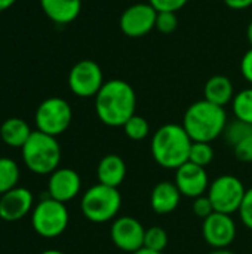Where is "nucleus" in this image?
I'll return each instance as SVG.
<instances>
[{
    "mask_svg": "<svg viewBox=\"0 0 252 254\" xmlns=\"http://www.w3.org/2000/svg\"><path fill=\"white\" fill-rule=\"evenodd\" d=\"M137 94L131 83L122 79L107 80L95 95L98 119L111 128H119L135 115Z\"/></svg>",
    "mask_w": 252,
    "mask_h": 254,
    "instance_id": "obj_1",
    "label": "nucleus"
},
{
    "mask_svg": "<svg viewBox=\"0 0 252 254\" xmlns=\"http://www.w3.org/2000/svg\"><path fill=\"white\" fill-rule=\"evenodd\" d=\"M193 140L189 137L183 125L165 124L151 137V156L162 168L177 170L189 162Z\"/></svg>",
    "mask_w": 252,
    "mask_h": 254,
    "instance_id": "obj_2",
    "label": "nucleus"
},
{
    "mask_svg": "<svg viewBox=\"0 0 252 254\" xmlns=\"http://www.w3.org/2000/svg\"><path fill=\"white\" fill-rule=\"evenodd\" d=\"M227 113L224 107L209 101L199 100L189 106L183 118V127L193 141L212 143L223 135L227 127Z\"/></svg>",
    "mask_w": 252,
    "mask_h": 254,
    "instance_id": "obj_3",
    "label": "nucleus"
},
{
    "mask_svg": "<svg viewBox=\"0 0 252 254\" xmlns=\"http://www.w3.org/2000/svg\"><path fill=\"white\" fill-rule=\"evenodd\" d=\"M25 167L37 176H50L59 168L61 147L56 137L42 131H33L21 149Z\"/></svg>",
    "mask_w": 252,
    "mask_h": 254,
    "instance_id": "obj_4",
    "label": "nucleus"
},
{
    "mask_svg": "<svg viewBox=\"0 0 252 254\" xmlns=\"http://www.w3.org/2000/svg\"><path fill=\"white\" fill-rule=\"evenodd\" d=\"M122 207V195L119 189L105 185H95L89 188L80 201V210L85 219L101 225L117 217Z\"/></svg>",
    "mask_w": 252,
    "mask_h": 254,
    "instance_id": "obj_5",
    "label": "nucleus"
},
{
    "mask_svg": "<svg viewBox=\"0 0 252 254\" xmlns=\"http://www.w3.org/2000/svg\"><path fill=\"white\" fill-rule=\"evenodd\" d=\"M70 214L65 204L52 198L42 199L31 213V225L37 235L43 238H56L68 226Z\"/></svg>",
    "mask_w": 252,
    "mask_h": 254,
    "instance_id": "obj_6",
    "label": "nucleus"
},
{
    "mask_svg": "<svg viewBox=\"0 0 252 254\" xmlns=\"http://www.w3.org/2000/svg\"><path fill=\"white\" fill-rule=\"evenodd\" d=\"M71 106L61 97H50L42 101L36 110L34 122L39 131L52 137L65 132L71 124Z\"/></svg>",
    "mask_w": 252,
    "mask_h": 254,
    "instance_id": "obj_7",
    "label": "nucleus"
},
{
    "mask_svg": "<svg viewBox=\"0 0 252 254\" xmlns=\"http://www.w3.org/2000/svg\"><path fill=\"white\" fill-rule=\"evenodd\" d=\"M245 193L247 189L244 183L238 177L226 174L211 182L206 195L211 199L214 210L217 213H224L232 216L233 213L239 211Z\"/></svg>",
    "mask_w": 252,
    "mask_h": 254,
    "instance_id": "obj_8",
    "label": "nucleus"
},
{
    "mask_svg": "<svg viewBox=\"0 0 252 254\" xmlns=\"http://www.w3.org/2000/svg\"><path fill=\"white\" fill-rule=\"evenodd\" d=\"M104 83L102 70L94 60H82L76 63L68 73V88L80 98L95 97Z\"/></svg>",
    "mask_w": 252,
    "mask_h": 254,
    "instance_id": "obj_9",
    "label": "nucleus"
},
{
    "mask_svg": "<svg viewBox=\"0 0 252 254\" xmlns=\"http://www.w3.org/2000/svg\"><path fill=\"white\" fill-rule=\"evenodd\" d=\"M156 18L157 10L150 3H135L123 10L119 19V27L125 36L140 39L156 28Z\"/></svg>",
    "mask_w": 252,
    "mask_h": 254,
    "instance_id": "obj_10",
    "label": "nucleus"
},
{
    "mask_svg": "<svg viewBox=\"0 0 252 254\" xmlns=\"http://www.w3.org/2000/svg\"><path fill=\"white\" fill-rule=\"evenodd\" d=\"M144 235L146 229L143 223L131 216L116 217L111 223L110 238L113 244L125 252V253H135L144 247Z\"/></svg>",
    "mask_w": 252,
    "mask_h": 254,
    "instance_id": "obj_11",
    "label": "nucleus"
},
{
    "mask_svg": "<svg viewBox=\"0 0 252 254\" xmlns=\"http://www.w3.org/2000/svg\"><path fill=\"white\" fill-rule=\"evenodd\" d=\"M202 235L214 250L229 249L236 238V223L230 214L214 211L202 222Z\"/></svg>",
    "mask_w": 252,
    "mask_h": 254,
    "instance_id": "obj_12",
    "label": "nucleus"
},
{
    "mask_svg": "<svg viewBox=\"0 0 252 254\" xmlns=\"http://www.w3.org/2000/svg\"><path fill=\"white\" fill-rule=\"evenodd\" d=\"M174 183L177 185L180 193L190 199L205 195L211 185L205 168L192 162H186L175 170Z\"/></svg>",
    "mask_w": 252,
    "mask_h": 254,
    "instance_id": "obj_13",
    "label": "nucleus"
},
{
    "mask_svg": "<svg viewBox=\"0 0 252 254\" xmlns=\"http://www.w3.org/2000/svg\"><path fill=\"white\" fill-rule=\"evenodd\" d=\"M82 189V179L73 168H58L49 176L48 196L62 204L74 199Z\"/></svg>",
    "mask_w": 252,
    "mask_h": 254,
    "instance_id": "obj_14",
    "label": "nucleus"
},
{
    "mask_svg": "<svg viewBox=\"0 0 252 254\" xmlns=\"http://www.w3.org/2000/svg\"><path fill=\"white\" fill-rule=\"evenodd\" d=\"M33 193L27 188H13L0 196V219L9 223L24 219L33 208Z\"/></svg>",
    "mask_w": 252,
    "mask_h": 254,
    "instance_id": "obj_15",
    "label": "nucleus"
},
{
    "mask_svg": "<svg viewBox=\"0 0 252 254\" xmlns=\"http://www.w3.org/2000/svg\"><path fill=\"white\" fill-rule=\"evenodd\" d=\"M181 193L174 182L157 183L150 193V207L156 214H169L177 210L181 201Z\"/></svg>",
    "mask_w": 252,
    "mask_h": 254,
    "instance_id": "obj_16",
    "label": "nucleus"
},
{
    "mask_svg": "<svg viewBox=\"0 0 252 254\" xmlns=\"http://www.w3.org/2000/svg\"><path fill=\"white\" fill-rule=\"evenodd\" d=\"M40 6L52 22L67 25L79 16L82 0H40Z\"/></svg>",
    "mask_w": 252,
    "mask_h": 254,
    "instance_id": "obj_17",
    "label": "nucleus"
},
{
    "mask_svg": "<svg viewBox=\"0 0 252 254\" xmlns=\"http://www.w3.org/2000/svg\"><path fill=\"white\" fill-rule=\"evenodd\" d=\"M97 177H98V183L117 189L126 177V164L123 158L116 153L105 155L98 162Z\"/></svg>",
    "mask_w": 252,
    "mask_h": 254,
    "instance_id": "obj_18",
    "label": "nucleus"
},
{
    "mask_svg": "<svg viewBox=\"0 0 252 254\" xmlns=\"http://www.w3.org/2000/svg\"><path fill=\"white\" fill-rule=\"evenodd\" d=\"M203 95L206 101L217 104L220 107H226L229 103L233 101L236 94H235L233 83L227 76L215 74L206 80L203 86Z\"/></svg>",
    "mask_w": 252,
    "mask_h": 254,
    "instance_id": "obj_19",
    "label": "nucleus"
},
{
    "mask_svg": "<svg viewBox=\"0 0 252 254\" xmlns=\"http://www.w3.org/2000/svg\"><path fill=\"white\" fill-rule=\"evenodd\" d=\"M30 125L19 118H9L0 127V138L4 144L15 149H22L31 135Z\"/></svg>",
    "mask_w": 252,
    "mask_h": 254,
    "instance_id": "obj_20",
    "label": "nucleus"
},
{
    "mask_svg": "<svg viewBox=\"0 0 252 254\" xmlns=\"http://www.w3.org/2000/svg\"><path fill=\"white\" fill-rule=\"evenodd\" d=\"M19 177L18 164L10 158H0V195L16 188Z\"/></svg>",
    "mask_w": 252,
    "mask_h": 254,
    "instance_id": "obj_21",
    "label": "nucleus"
},
{
    "mask_svg": "<svg viewBox=\"0 0 252 254\" xmlns=\"http://www.w3.org/2000/svg\"><path fill=\"white\" fill-rule=\"evenodd\" d=\"M232 110L235 119L252 125V86L238 92L232 101Z\"/></svg>",
    "mask_w": 252,
    "mask_h": 254,
    "instance_id": "obj_22",
    "label": "nucleus"
},
{
    "mask_svg": "<svg viewBox=\"0 0 252 254\" xmlns=\"http://www.w3.org/2000/svg\"><path fill=\"white\" fill-rule=\"evenodd\" d=\"M122 128L125 131V135L132 141H141V140L147 138L150 134V125H149L147 119L137 113L132 118H129Z\"/></svg>",
    "mask_w": 252,
    "mask_h": 254,
    "instance_id": "obj_23",
    "label": "nucleus"
},
{
    "mask_svg": "<svg viewBox=\"0 0 252 254\" xmlns=\"http://www.w3.org/2000/svg\"><path fill=\"white\" fill-rule=\"evenodd\" d=\"M252 134V125L242 122L239 119H235L232 122L227 124L223 135L226 138V141L229 144H232V147H235L238 143H241L242 140H245L247 137H250Z\"/></svg>",
    "mask_w": 252,
    "mask_h": 254,
    "instance_id": "obj_24",
    "label": "nucleus"
},
{
    "mask_svg": "<svg viewBox=\"0 0 252 254\" xmlns=\"http://www.w3.org/2000/svg\"><path fill=\"white\" fill-rule=\"evenodd\" d=\"M168 234L163 228L160 226H151L149 229H146V235H144V249L153 250V252H159L163 253L165 249L168 247Z\"/></svg>",
    "mask_w": 252,
    "mask_h": 254,
    "instance_id": "obj_25",
    "label": "nucleus"
},
{
    "mask_svg": "<svg viewBox=\"0 0 252 254\" xmlns=\"http://www.w3.org/2000/svg\"><path fill=\"white\" fill-rule=\"evenodd\" d=\"M214 159V149L211 143H203V141H193L190 155H189V162L196 164L199 167H206L212 162Z\"/></svg>",
    "mask_w": 252,
    "mask_h": 254,
    "instance_id": "obj_26",
    "label": "nucleus"
},
{
    "mask_svg": "<svg viewBox=\"0 0 252 254\" xmlns=\"http://www.w3.org/2000/svg\"><path fill=\"white\" fill-rule=\"evenodd\" d=\"M178 27V18L175 12H157L156 28L163 34H171Z\"/></svg>",
    "mask_w": 252,
    "mask_h": 254,
    "instance_id": "obj_27",
    "label": "nucleus"
},
{
    "mask_svg": "<svg viewBox=\"0 0 252 254\" xmlns=\"http://www.w3.org/2000/svg\"><path fill=\"white\" fill-rule=\"evenodd\" d=\"M214 211H215V210H214V205H212L211 199L208 198V195H202V196L193 199V213H195L199 219L205 220V219L209 217Z\"/></svg>",
    "mask_w": 252,
    "mask_h": 254,
    "instance_id": "obj_28",
    "label": "nucleus"
},
{
    "mask_svg": "<svg viewBox=\"0 0 252 254\" xmlns=\"http://www.w3.org/2000/svg\"><path fill=\"white\" fill-rule=\"evenodd\" d=\"M238 213L241 216L242 223L252 231V188L247 189V193L244 196V201H242Z\"/></svg>",
    "mask_w": 252,
    "mask_h": 254,
    "instance_id": "obj_29",
    "label": "nucleus"
},
{
    "mask_svg": "<svg viewBox=\"0 0 252 254\" xmlns=\"http://www.w3.org/2000/svg\"><path fill=\"white\" fill-rule=\"evenodd\" d=\"M189 0H149L157 12H175L183 9Z\"/></svg>",
    "mask_w": 252,
    "mask_h": 254,
    "instance_id": "obj_30",
    "label": "nucleus"
},
{
    "mask_svg": "<svg viewBox=\"0 0 252 254\" xmlns=\"http://www.w3.org/2000/svg\"><path fill=\"white\" fill-rule=\"evenodd\" d=\"M233 152L238 161L247 162V164L252 162V134L245 140H242L241 143H238L233 147Z\"/></svg>",
    "mask_w": 252,
    "mask_h": 254,
    "instance_id": "obj_31",
    "label": "nucleus"
},
{
    "mask_svg": "<svg viewBox=\"0 0 252 254\" xmlns=\"http://www.w3.org/2000/svg\"><path fill=\"white\" fill-rule=\"evenodd\" d=\"M241 73L244 79L252 85V48L245 52V55L241 60Z\"/></svg>",
    "mask_w": 252,
    "mask_h": 254,
    "instance_id": "obj_32",
    "label": "nucleus"
},
{
    "mask_svg": "<svg viewBox=\"0 0 252 254\" xmlns=\"http://www.w3.org/2000/svg\"><path fill=\"white\" fill-rule=\"evenodd\" d=\"M224 4L233 10H244L252 6V0H223Z\"/></svg>",
    "mask_w": 252,
    "mask_h": 254,
    "instance_id": "obj_33",
    "label": "nucleus"
},
{
    "mask_svg": "<svg viewBox=\"0 0 252 254\" xmlns=\"http://www.w3.org/2000/svg\"><path fill=\"white\" fill-rule=\"evenodd\" d=\"M15 1H16V0H0V12L7 10L10 6H13Z\"/></svg>",
    "mask_w": 252,
    "mask_h": 254,
    "instance_id": "obj_34",
    "label": "nucleus"
},
{
    "mask_svg": "<svg viewBox=\"0 0 252 254\" xmlns=\"http://www.w3.org/2000/svg\"><path fill=\"white\" fill-rule=\"evenodd\" d=\"M247 39H248V42H250V45H251L252 48V21L247 27Z\"/></svg>",
    "mask_w": 252,
    "mask_h": 254,
    "instance_id": "obj_35",
    "label": "nucleus"
},
{
    "mask_svg": "<svg viewBox=\"0 0 252 254\" xmlns=\"http://www.w3.org/2000/svg\"><path fill=\"white\" fill-rule=\"evenodd\" d=\"M209 254H235L233 252H230L229 249H217V250H212Z\"/></svg>",
    "mask_w": 252,
    "mask_h": 254,
    "instance_id": "obj_36",
    "label": "nucleus"
},
{
    "mask_svg": "<svg viewBox=\"0 0 252 254\" xmlns=\"http://www.w3.org/2000/svg\"><path fill=\"white\" fill-rule=\"evenodd\" d=\"M132 254H163V253H159V252H153V250H149V249H141V250H138V252H135V253Z\"/></svg>",
    "mask_w": 252,
    "mask_h": 254,
    "instance_id": "obj_37",
    "label": "nucleus"
},
{
    "mask_svg": "<svg viewBox=\"0 0 252 254\" xmlns=\"http://www.w3.org/2000/svg\"><path fill=\"white\" fill-rule=\"evenodd\" d=\"M40 254H65L64 252H59V250H53V249H50V250H45V252H42Z\"/></svg>",
    "mask_w": 252,
    "mask_h": 254,
    "instance_id": "obj_38",
    "label": "nucleus"
}]
</instances>
